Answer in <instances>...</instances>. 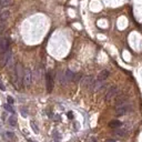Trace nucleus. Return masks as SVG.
<instances>
[{"mask_svg": "<svg viewBox=\"0 0 142 142\" xmlns=\"http://www.w3.org/2000/svg\"><path fill=\"white\" fill-rule=\"evenodd\" d=\"M5 109H6L7 111H9V112H11V113L15 112L14 108L11 107V104H10V103H7V104H5Z\"/></svg>", "mask_w": 142, "mask_h": 142, "instance_id": "obj_18", "label": "nucleus"}, {"mask_svg": "<svg viewBox=\"0 0 142 142\" xmlns=\"http://www.w3.org/2000/svg\"><path fill=\"white\" fill-rule=\"evenodd\" d=\"M9 17H10V11L9 10H4V11H1V14H0V21L6 22Z\"/></svg>", "mask_w": 142, "mask_h": 142, "instance_id": "obj_12", "label": "nucleus"}, {"mask_svg": "<svg viewBox=\"0 0 142 142\" xmlns=\"http://www.w3.org/2000/svg\"><path fill=\"white\" fill-rule=\"evenodd\" d=\"M5 138H6L7 140H12V139L15 138V133L10 132V131H7V132L5 133Z\"/></svg>", "mask_w": 142, "mask_h": 142, "instance_id": "obj_17", "label": "nucleus"}, {"mask_svg": "<svg viewBox=\"0 0 142 142\" xmlns=\"http://www.w3.org/2000/svg\"><path fill=\"white\" fill-rule=\"evenodd\" d=\"M31 126H32V129L36 131V132H38V128H37V125H36L35 122H31Z\"/></svg>", "mask_w": 142, "mask_h": 142, "instance_id": "obj_20", "label": "nucleus"}, {"mask_svg": "<svg viewBox=\"0 0 142 142\" xmlns=\"http://www.w3.org/2000/svg\"><path fill=\"white\" fill-rule=\"evenodd\" d=\"M131 110H132V105H131L128 101L122 103V104L115 105V113H117L118 115H124L125 113L130 112Z\"/></svg>", "mask_w": 142, "mask_h": 142, "instance_id": "obj_2", "label": "nucleus"}, {"mask_svg": "<svg viewBox=\"0 0 142 142\" xmlns=\"http://www.w3.org/2000/svg\"><path fill=\"white\" fill-rule=\"evenodd\" d=\"M9 50V40L8 38H0V51L5 52V51Z\"/></svg>", "mask_w": 142, "mask_h": 142, "instance_id": "obj_7", "label": "nucleus"}, {"mask_svg": "<svg viewBox=\"0 0 142 142\" xmlns=\"http://www.w3.org/2000/svg\"><path fill=\"white\" fill-rule=\"evenodd\" d=\"M125 133H126V130H125V129H121V126L115 130V134H117V135H119V136L125 135Z\"/></svg>", "mask_w": 142, "mask_h": 142, "instance_id": "obj_14", "label": "nucleus"}, {"mask_svg": "<svg viewBox=\"0 0 142 142\" xmlns=\"http://www.w3.org/2000/svg\"><path fill=\"white\" fill-rule=\"evenodd\" d=\"M5 29H6V24L0 21V35H2V32L5 31Z\"/></svg>", "mask_w": 142, "mask_h": 142, "instance_id": "obj_19", "label": "nucleus"}, {"mask_svg": "<svg viewBox=\"0 0 142 142\" xmlns=\"http://www.w3.org/2000/svg\"><path fill=\"white\" fill-rule=\"evenodd\" d=\"M68 117H69V119H72V118H73V115H72V112H69V113H68Z\"/></svg>", "mask_w": 142, "mask_h": 142, "instance_id": "obj_24", "label": "nucleus"}, {"mask_svg": "<svg viewBox=\"0 0 142 142\" xmlns=\"http://www.w3.org/2000/svg\"><path fill=\"white\" fill-rule=\"evenodd\" d=\"M32 72L30 69H26L25 70V73H24V86L26 87H30L32 83Z\"/></svg>", "mask_w": 142, "mask_h": 142, "instance_id": "obj_5", "label": "nucleus"}, {"mask_svg": "<svg viewBox=\"0 0 142 142\" xmlns=\"http://www.w3.org/2000/svg\"><path fill=\"white\" fill-rule=\"evenodd\" d=\"M103 87H104V81H101V80H98L97 79L93 82V86H92L91 90L93 92H97V91H99V90H101Z\"/></svg>", "mask_w": 142, "mask_h": 142, "instance_id": "obj_8", "label": "nucleus"}, {"mask_svg": "<svg viewBox=\"0 0 142 142\" xmlns=\"http://www.w3.org/2000/svg\"><path fill=\"white\" fill-rule=\"evenodd\" d=\"M12 58V53L10 50H7L5 52H2L0 55V68L5 67L6 64H8V62L10 61V59Z\"/></svg>", "mask_w": 142, "mask_h": 142, "instance_id": "obj_3", "label": "nucleus"}, {"mask_svg": "<svg viewBox=\"0 0 142 142\" xmlns=\"http://www.w3.org/2000/svg\"><path fill=\"white\" fill-rule=\"evenodd\" d=\"M24 73L25 70L22 68V66L20 63H17L14 71V77H12V82H14L15 87L17 89H20L24 84Z\"/></svg>", "mask_w": 142, "mask_h": 142, "instance_id": "obj_1", "label": "nucleus"}, {"mask_svg": "<svg viewBox=\"0 0 142 142\" xmlns=\"http://www.w3.org/2000/svg\"><path fill=\"white\" fill-rule=\"evenodd\" d=\"M0 89L2 90V91H5L6 90V88H5V86H4V83H2V81H1V79H0Z\"/></svg>", "mask_w": 142, "mask_h": 142, "instance_id": "obj_21", "label": "nucleus"}, {"mask_svg": "<svg viewBox=\"0 0 142 142\" xmlns=\"http://www.w3.org/2000/svg\"><path fill=\"white\" fill-rule=\"evenodd\" d=\"M89 142H97V139L93 138V136H91V138L89 139Z\"/></svg>", "mask_w": 142, "mask_h": 142, "instance_id": "obj_23", "label": "nucleus"}, {"mask_svg": "<svg viewBox=\"0 0 142 142\" xmlns=\"http://www.w3.org/2000/svg\"><path fill=\"white\" fill-rule=\"evenodd\" d=\"M94 79L92 76H87L84 78H82L81 80V86L84 88V89H91L92 86H93Z\"/></svg>", "mask_w": 142, "mask_h": 142, "instance_id": "obj_6", "label": "nucleus"}, {"mask_svg": "<svg viewBox=\"0 0 142 142\" xmlns=\"http://www.w3.org/2000/svg\"><path fill=\"white\" fill-rule=\"evenodd\" d=\"M74 76H76V73H73L71 70H66L64 71V78H66V81H67V83L68 82H71V81H73V79H74Z\"/></svg>", "mask_w": 142, "mask_h": 142, "instance_id": "obj_9", "label": "nucleus"}, {"mask_svg": "<svg viewBox=\"0 0 142 142\" xmlns=\"http://www.w3.org/2000/svg\"><path fill=\"white\" fill-rule=\"evenodd\" d=\"M12 4V0H0V5L1 7H8Z\"/></svg>", "mask_w": 142, "mask_h": 142, "instance_id": "obj_15", "label": "nucleus"}, {"mask_svg": "<svg viewBox=\"0 0 142 142\" xmlns=\"http://www.w3.org/2000/svg\"><path fill=\"white\" fill-rule=\"evenodd\" d=\"M109 125H110V128L118 129V128H120V126H121V122H120V121H118V120H112L109 123Z\"/></svg>", "mask_w": 142, "mask_h": 142, "instance_id": "obj_13", "label": "nucleus"}, {"mask_svg": "<svg viewBox=\"0 0 142 142\" xmlns=\"http://www.w3.org/2000/svg\"><path fill=\"white\" fill-rule=\"evenodd\" d=\"M110 76V72L108 70H102L101 72L99 73V76H98V80H101V81H105V80L108 79V77Z\"/></svg>", "mask_w": 142, "mask_h": 142, "instance_id": "obj_11", "label": "nucleus"}, {"mask_svg": "<svg viewBox=\"0 0 142 142\" xmlns=\"http://www.w3.org/2000/svg\"><path fill=\"white\" fill-rule=\"evenodd\" d=\"M0 9H1V5H0Z\"/></svg>", "mask_w": 142, "mask_h": 142, "instance_id": "obj_26", "label": "nucleus"}, {"mask_svg": "<svg viewBox=\"0 0 142 142\" xmlns=\"http://www.w3.org/2000/svg\"><path fill=\"white\" fill-rule=\"evenodd\" d=\"M7 101H8V103H10V104H12V103H14V99H12L11 97H8L7 98Z\"/></svg>", "mask_w": 142, "mask_h": 142, "instance_id": "obj_22", "label": "nucleus"}, {"mask_svg": "<svg viewBox=\"0 0 142 142\" xmlns=\"http://www.w3.org/2000/svg\"><path fill=\"white\" fill-rule=\"evenodd\" d=\"M8 123L11 126H16L17 125V119L15 118V117H10L9 119H8Z\"/></svg>", "mask_w": 142, "mask_h": 142, "instance_id": "obj_16", "label": "nucleus"}, {"mask_svg": "<svg viewBox=\"0 0 142 142\" xmlns=\"http://www.w3.org/2000/svg\"><path fill=\"white\" fill-rule=\"evenodd\" d=\"M119 93V89L117 87H111L109 90L107 91V93H105V101H111L112 99H114V98H117V95Z\"/></svg>", "mask_w": 142, "mask_h": 142, "instance_id": "obj_4", "label": "nucleus"}, {"mask_svg": "<svg viewBox=\"0 0 142 142\" xmlns=\"http://www.w3.org/2000/svg\"><path fill=\"white\" fill-rule=\"evenodd\" d=\"M46 81H47V89H48V91L50 92L53 88V80H52V77H51L50 73H47V76H46Z\"/></svg>", "mask_w": 142, "mask_h": 142, "instance_id": "obj_10", "label": "nucleus"}, {"mask_svg": "<svg viewBox=\"0 0 142 142\" xmlns=\"http://www.w3.org/2000/svg\"><path fill=\"white\" fill-rule=\"evenodd\" d=\"M105 142H115V141H114V140H112V139H108V140L105 141Z\"/></svg>", "mask_w": 142, "mask_h": 142, "instance_id": "obj_25", "label": "nucleus"}]
</instances>
